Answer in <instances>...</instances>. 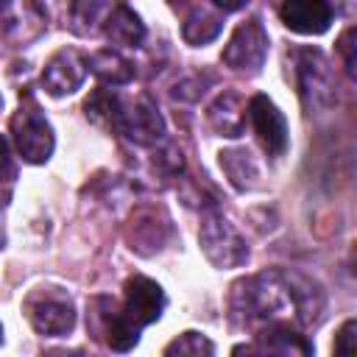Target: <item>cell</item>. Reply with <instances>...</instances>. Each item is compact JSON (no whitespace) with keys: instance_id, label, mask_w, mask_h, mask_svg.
I'll return each mask as SVG.
<instances>
[{"instance_id":"obj_1","label":"cell","mask_w":357,"mask_h":357,"mask_svg":"<svg viewBox=\"0 0 357 357\" xmlns=\"http://www.w3.org/2000/svg\"><path fill=\"white\" fill-rule=\"evenodd\" d=\"M11 137H14L20 156L31 165H42L53 153V128L45 120V114L31 92H25L20 98V109L11 117Z\"/></svg>"},{"instance_id":"obj_6","label":"cell","mask_w":357,"mask_h":357,"mask_svg":"<svg viewBox=\"0 0 357 357\" xmlns=\"http://www.w3.org/2000/svg\"><path fill=\"white\" fill-rule=\"evenodd\" d=\"M248 120L254 126L257 139L271 156H282L287 151V123L276 103L265 95H254L248 103Z\"/></svg>"},{"instance_id":"obj_20","label":"cell","mask_w":357,"mask_h":357,"mask_svg":"<svg viewBox=\"0 0 357 357\" xmlns=\"http://www.w3.org/2000/svg\"><path fill=\"white\" fill-rule=\"evenodd\" d=\"M354 329H357L354 318H349V321L340 326L337 340H335V354H340V357H351V354H354Z\"/></svg>"},{"instance_id":"obj_19","label":"cell","mask_w":357,"mask_h":357,"mask_svg":"<svg viewBox=\"0 0 357 357\" xmlns=\"http://www.w3.org/2000/svg\"><path fill=\"white\" fill-rule=\"evenodd\" d=\"M212 351H215V346L206 337H201L198 332H184L173 343L165 346V354H178V357H184V354L201 357V354H212Z\"/></svg>"},{"instance_id":"obj_15","label":"cell","mask_w":357,"mask_h":357,"mask_svg":"<svg viewBox=\"0 0 357 357\" xmlns=\"http://www.w3.org/2000/svg\"><path fill=\"white\" fill-rule=\"evenodd\" d=\"M86 67H89L103 84H112V86H123V84H128V81L134 78V64H131L126 56H120L117 50H112V47L92 53L89 61H86Z\"/></svg>"},{"instance_id":"obj_14","label":"cell","mask_w":357,"mask_h":357,"mask_svg":"<svg viewBox=\"0 0 357 357\" xmlns=\"http://www.w3.org/2000/svg\"><path fill=\"white\" fill-rule=\"evenodd\" d=\"M103 33L112 39V45L137 47V45L145 39V25L139 22V17H137L126 3H117L114 11L109 14L106 25H103Z\"/></svg>"},{"instance_id":"obj_4","label":"cell","mask_w":357,"mask_h":357,"mask_svg":"<svg viewBox=\"0 0 357 357\" xmlns=\"http://www.w3.org/2000/svg\"><path fill=\"white\" fill-rule=\"evenodd\" d=\"M268 56V33L259 20L237 25L229 45L223 47V64L237 73H257Z\"/></svg>"},{"instance_id":"obj_21","label":"cell","mask_w":357,"mask_h":357,"mask_svg":"<svg viewBox=\"0 0 357 357\" xmlns=\"http://www.w3.org/2000/svg\"><path fill=\"white\" fill-rule=\"evenodd\" d=\"M14 178V162L8 153V142L0 137V184H8Z\"/></svg>"},{"instance_id":"obj_12","label":"cell","mask_w":357,"mask_h":357,"mask_svg":"<svg viewBox=\"0 0 357 357\" xmlns=\"http://www.w3.org/2000/svg\"><path fill=\"white\" fill-rule=\"evenodd\" d=\"M273 351V354H310L312 346L290 329V324H265L262 332L257 335V346H237L234 351Z\"/></svg>"},{"instance_id":"obj_17","label":"cell","mask_w":357,"mask_h":357,"mask_svg":"<svg viewBox=\"0 0 357 357\" xmlns=\"http://www.w3.org/2000/svg\"><path fill=\"white\" fill-rule=\"evenodd\" d=\"M123 100L117 92L112 89H95L86 103H84V112L92 123L103 126V128H120V117H123Z\"/></svg>"},{"instance_id":"obj_9","label":"cell","mask_w":357,"mask_h":357,"mask_svg":"<svg viewBox=\"0 0 357 357\" xmlns=\"http://www.w3.org/2000/svg\"><path fill=\"white\" fill-rule=\"evenodd\" d=\"M117 131H123L137 145H153L165 134V120H162L159 109L148 98H139V100H134V106L123 109Z\"/></svg>"},{"instance_id":"obj_18","label":"cell","mask_w":357,"mask_h":357,"mask_svg":"<svg viewBox=\"0 0 357 357\" xmlns=\"http://www.w3.org/2000/svg\"><path fill=\"white\" fill-rule=\"evenodd\" d=\"M220 28H223V22H220L218 14H212V11H206V8H195V11L184 20V25H181V36H184L187 45L198 47V45L212 42V39L220 33Z\"/></svg>"},{"instance_id":"obj_22","label":"cell","mask_w":357,"mask_h":357,"mask_svg":"<svg viewBox=\"0 0 357 357\" xmlns=\"http://www.w3.org/2000/svg\"><path fill=\"white\" fill-rule=\"evenodd\" d=\"M351 39H354V28H349V31L340 36V53H343V59H346V73H349V75H354V45H351Z\"/></svg>"},{"instance_id":"obj_3","label":"cell","mask_w":357,"mask_h":357,"mask_svg":"<svg viewBox=\"0 0 357 357\" xmlns=\"http://www.w3.org/2000/svg\"><path fill=\"white\" fill-rule=\"evenodd\" d=\"M198 237H201L204 254H206L209 262L218 265V268L240 265V262H245V257H248V248H245L243 237L237 234V229H234L226 218H220V215H215V212L204 218Z\"/></svg>"},{"instance_id":"obj_23","label":"cell","mask_w":357,"mask_h":357,"mask_svg":"<svg viewBox=\"0 0 357 357\" xmlns=\"http://www.w3.org/2000/svg\"><path fill=\"white\" fill-rule=\"evenodd\" d=\"M212 3L223 11H240L243 6H248V0H212Z\"/></svg>"},{"instance_id":"obj_2","label":"cell","mask_w":357,"mask_h":357,"mask_svg":"<svg viewBox=\"0 0 357 357\" xmlns=\"http://www.w3.org/2000/svg\"><path fill=\"white\" fill-rule=\"evenodd\" d=\"M25 315L39 335H67L75 326L73 298L59 287H36L25 298Z\"/></svg>"},{"instance_id":"obj_5","label":"cell","mask_w":357,"mask_h":357,"mask_svg":"<svg viewBox=\"0 0 357 357\" xmlns=\"http://www.w3.org/2000/svg\"><path fill=\"white\" fill-rule=\"evenodd\" d=\"M89 321H92V329L98 332V335H103V340H106V346L112 349V351H128V349H134L137 346V340H139V326H134L128 318H126V312H123V307H117V301H112V298H92V304H89Z\"/></svg>"},{"instance_id":"obj_26","label":"cell","mask_w":357,"mask_h":357,"mask_svg":"<svg viewBox=\"0 0 357 357\" xmlns=\"http://www.w3.org/2000/svg\"><path fill=\"white\" fill-rule=\"evenodd\" d=\"M0 106H3V98H0Z\"/></svg>"},{"instance_id":"obj_11","label":"cell","mask_w":357,"mask_h":357,"mask_svg":"<svg viewBox=\"0 0 357 357\" xmlns=\"http://www.w3.org/2000/svg\"><path fill=\"white\" fill-rule=\"evenodd\" d=\"M45 20L33 0H0V31L17 42L39 36Z\"/></svg>"},{"instance_id":"obj_25","label":"cell","mask_w":357,"mask_h":357,"mask_svg":"<svg viewBox=\"0 0 357 357\" xmlns=\"http://www.w3.org/2000/svg\"><path fill=\"white\" fill-rule=\"evenodd\" d=\"M0 340H3V326H0Z\"/></svg>"},{"instance_id":"obj_13","label":"cell","mask_w":357,"mask_h":357,"mask_svg":"<svg viewBox=\"0 0 357 357\" xmlns=\"http://www.w3.org/2000/svg\"><path fill=\"white\" fill-rule=\"evenodd\" d=\"M120 0H73L70 6V28L78 36H92L103 31L109 14Z\"/></svg>"},{"instance_id":"obj_7","label":"cell","mask_w":357,"mask_h":357,"mask_svg":"<svg viewBox=\"0 0 357 357\" xmlns=\"http://www.w3.org/2000/svg\"><path fill=\"white\" fill-rule=\"evenodd\" d=\"M86 59L73 50V47H64L59 53L50 56V61L45 64L42 70V86L47 89V95L53 98H61V95H73L84 78H86Z\"/></svg>"},{"instance_id":"obj_8","label":"cell","mask_w":357,"mask_h":357,"mask_svg":"<svg viewBox=\"0 0 357 357\" xmlns=\"http://www.w3.org/2000/svg\"><path fill=\"white\" fill-rule=\"evenodd\" d=\"M165 310V293L162 287L148 279V276H131L126 282V298H123V312L134 326H148L159 321Z\"/></svg>"},{"instance_id":"obj_24","label":"cell","mask_w":357,"mask_h":357,"mask_svg":"<svg viewBox=\"0 0 357 357\" xmlns=\"http://www.w3.org/2000/svg\"><path fill=\"white\" fill-rule=\"evenodd\" d=\"M3 209H6V204L0 198V248H3V240H6V234H3Z\"/></svg>"},{"instance_id":"obj_10","label":"cell","mask_w":357,"mask_h":357,"mask_svg":"<svg viewBox=\"0 0 357 357\" xmlns=\"http://www.w3.org/2000/svg\"><path fill=\"white\" fill-rule=\"evenodd\" d=\"M282 22L296 33H324L332 22L329 0H282Z\"/></svg>"},{"instance_id":"obj_16","label":"cell","mask_w":357,"mask_h":357,"mask_svg":"<svg viewBox=\"0 0 357 357\" xmlns=\"http://www.w3.org/2000/svg\"><path fill=\"white\" fill-rule=\"evenodd\" d=\"M209 123L223 137H240L243 126H245V109H243L240 98L237 95H220L209 106Z\"/></svg>"}]
</instances>
